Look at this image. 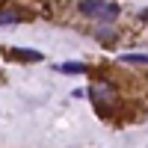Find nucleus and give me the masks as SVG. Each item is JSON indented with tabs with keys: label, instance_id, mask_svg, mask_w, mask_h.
<instances>
[{
	"label": "nucleus",
	"instance_id": "obj_1",
	"mask_svg": "<svg viewBox=\"0 0 148 148\" xmlns=\"http://www.w3.org/2000/svg\"><path fill=\"white\" fill-rule=\"evenodd\" d=\"M77 12L83 18H92V21H101V24H113L119 18V6L110 3V0H80Z\"/></svg>",
	"mask_w": 148,
	"mask_h": 148
},
{
	"label": "nucleus",
	"instance_id": "obj_2",
	"mask_svg": "<svg viewBox=\"0 0 148 148\" xmlns=\"http://www.w3.org/2000/svg\"><path fill=\"white\" fill-rule=\"evenodd\" d=\"M89 95H92V101H95L98 107H101V110H104V107H113V104H116V89H113L110 83H95Z\"/></svg>",
	"mask_w": 148,
	"mask_h": 148
},
{
	"label": "nucleus",
	"instance_id": "obj_3",
	"mask_svg": "<svg viewBox=\"0 0 148 148\" xmlns=\"http://www.w3.org/2000/svg\"><path fill=\"white\" fill-rule=\"evenodd\" d=\"M21 21H27V12H24V9L0 6V27H6V24H21Z\"/></svg>",
	"mask_w": 148,
	"mask_h": 148
},
{
	"label": "nucleus",
	"instance_id": "obj_4",
	"mask_svg": "<svg viewBox=\"0 0 148 148\" xmlns=\"http://www.w3.org/2000/svg\"><path fill=\"white\" fill-rule=\"evenodd\" d=\"M12 56H18V59H36V62H39V59H42V51H27V47H15V51H12Z\"/></svg>",
	"mask_w": 148,
	"mask_h": 148
},
{
	"label": "nucleus",
	"instance_id": "obj_5",
	"mask_svg": "<svg viewBox=\"0 0 148 148\" xmlns=\"http://www.w3.org/2000/svg\"><path fill=\"white\" fill-rule=\"evenodd\" d=\"M121 62H127V65H148V53H125Z\"/></svg>",
	"mask_w": 148,
	"mask_h": 148
},
{
	"label": "nucleus",
	"instance_id": "obj_6",
	"mask_svg": "<svg viewBox=\"0 0 148 148\" xmlns=\"http://www.w3.org/2000/svg\"><path fill=\"white\" fill-rule=\"evenodd\" d=\"M56 71H62V74H86V65H80V62H65V65H56Z\"/></svg>",
	"mask_w": 148,
	"mask_h": 148
},
{
	"label": "nucleus",
	"instance_id": "obj_7",
	"mask_svg": "<svg viewBox=\"0 0 148 148\" xmlns=\"http://www.w3.org/2000/svg\"><path fill=\"white\" fill-rule=\"evenodd\" d=\"M95 36H98V42H107V45H113V42H116V33H113V30H107V27L95 30Z\"/></svg>",
	"mask_w": 148,
	"mask_h": 148
},
{
	"label": "nucleus",
	"instance_id": "obj_8",
	"mask_svg": "<svg viewBox=\"0 0 148 148\" xmlns=\"http://www.w3.org/2000/svg\"><path fill=\"white\" fill-rule=\"evenodd\" d=\"M139 21H145V24H148V9H142V12H139Z\"/></svg>",
	"mask_w": 148,
	"mask_h": 148
}]
</instances>
